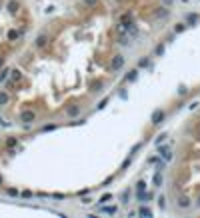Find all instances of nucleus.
<instances>
[{"label":"nucleus","instance_id":"1","mask_svg":"<svg viewBox=\"0 0 200 218\" xmlns=\"http://www.w3.org/2000/svg\"><path fill=\"white\" fill-rule=\"evenodd\" d=\"M124 56L122 54H116V56H112V60H110V68H112L114 72H118V70H122V66H124Z\"/></svg>","mask_w":200,"mask_h":218},{"label":"nucleus","instance_id":"2","mask_svg":"<svg viewBox=\"0 0 200 218\" xmlns=\"http://www.w3.org/2000/svg\"><path fill=\"white\" fill-rule=\"evenodd\" d=\"M158 148V154H160V158H162L164 162H170L174 158V154H172V150H170V146H162V144H160V146H156Z\"/></svg>","mask_w":200,"mask_h":218},{"label":"nucleus","instance_id":"3","mask_svg":"<svg viewBox=\"0 0 200 218\" xmlns=\"http://www.w3.org/2000/svg\"><path fill=\"white\" fill-rule=\"evenodd\" d=\"M20 120H22L24 124H30V122L36 120V112H34V110H24V112L20 114Z\"/></svg>","mask_w":200,"mask_h":218},{"label":"nucleus","instance_id":"4","mask_svg":"<svg viewBox=\"0 0 200 218\" xmlns=\"http://www.w3.org/2000/svg\"><path fill=\"white\" fill-rule=\"evenodd\" d=\"M164 118H166V112H164V110H154V112H152V118H150V120H152V124H160V122H162L164 120Z\"/></svg>","mask_w":200,"mask_h":218},{"label":"nucleus","instance_id":"5","mask_svg":"<svg viewBox=\"0 0 200 218\" xmlns=\"http://www.w3.org/2000/svg\"><path fill=\"white\" fill-rule=\"evenodd\" d=\"M136 78H138V68H132V70H128V72H126L124 82H134Z\"/></svg>","mask_w":200,"mask_h":218},{"label":"nucleus","instance_id":"6","mask_svg":"<svg viewBox=\"0 0 200 218\" xmlns=\"http://www.w3.org/2000/svg\"><path fill=\"white\" fill-rule=\"evenodd\" d=\"M162 172H160V170H156V174L154 176H152V184H154V188H160L162 186Z\"/></svg>","mask_w":200,"mask_h":218},{"label":"nucleus","instance_id":"7","mask_svg":"<svg viewBox=\"0 0 200 218\" xmlns=\"http://www.w3.org/2000/svg\"><path fill=\"white\" fill-rule=\"evenodd\" d=\"M148 162H150V164H154V166H156V170H160V172L164 170V162L160 160L158 156H150V160H148Z\"/></svg>","mask_w":200,"mask_h":218},{"label":"nucleus","instance_id":"8","mask_svg":"<svg viewBox=\"0 0 200 218\" xmlns=\"http://www.w3.org/2000/svg\"><path fill=\"white\" fill-rule=\"evenodd\" d=\"M102 86H104V82H102V80H92L90 82V92H100L102 90Z\"/></svg>","mask_w":200,"mask_h":218},{"label":"nucleus","instance_id":"9","mask_svg":"<svg viewBox=\"0 0 200 218\" xmlns=\"http://www.w3.org/2000/svg\"><path fill=\"white\" fill-rule=\"evenodd\" d=\"M176 204H178V208H190V198L188 196H180Z\"/></svg>","mask_w":200,"mask_h":218},{"label":"nucleus","instance_id":"10","mask_svg":"<svg viewBox=\"0 0 200 218\" xmlns=\"http://www.w3.org/2000/svg\"><path fill=\"white\" fill-rule=\"evenodd\" d=\"M46 40H48V38H46V34H40V36L36 38V42H34V44H36V48H42V46H46Z\"/></svg>","mask_w":200,"mask_h":218},{"label":"nucleus","instance_id":"11","mask_svg":"<svg viewBox=\"0 0 200 218\" xmlns=\"http://www.w3.org/2000/svg\"><path fill=\"white\" fill-rule=\"evenodd\" d=\"M166 138H168V134H166V132L158 134V136L154 138V146H160V144H164V140H166Z\"/></svg>","mask_w":200,"mask_h":218},{"label":"nucleus","instance_id":"12","mask_svg":"<svg viewBox=\"0 0 200 218\" xmlns=\"http://www.w3.org/2000/svg\"><path fill=\"white\" fill-rule=\"evenodd\" d=\"M128 22H132V14H130V12H126V14L120 16V24H128Z\"/></svg>","mask_w":200,"mask_h":218},{"label":"nucleus","instance_id":"13","mask_svg":"<svg viewBox=\"0 0 200 218\" xmlns=\"http://www.w3.org/2000/svg\"><path fill=\"white\" fill-rule=\"evenodd\" d=\"M166 14H168V10H166V8H164V6H162V8H158V10L154 12V16H156V18H164V16H166Z\"/></svg>","mask_w":200,"mask_h":218},{"label":"nucleus","instance_id":"14","mask_svg":"<svg viewBox=\"0 0 200 218\" xmlns=\"http://www.w3.org/2000/svg\"><path fill=\"white\" fill-rule=\"evenodd\" d=\"M162 54H164V42H160V44L154 48V56H162Z\"/></svg>","mask_w":200,"mask_h":218},{"label":"nucleus","instance_id":"15","mask_svg":"<svg viewBox=\"0 0 200 218\" xmlns=\"http://www.w3.org/2000/svg\"><path fill=\"white\" fill-rule=\"evenodd\" d=\"M196 18H198L196 14H188V16H186V26H192V24L196 22Z\"/></svg>","mask_w":200,"mask_h":218},{"label":"nucleus","instance_id":"16","mask_svg":"<svg viewBox=\"0 0 200 218\" xmlns=\"http://www.w3.org/2000/svg\"><path fill=\"white\" fill-rule=\"evenodd\" d=\"M78 114H80L78 106H70V108H68V116H78Z\"/></svg>","mask_w":200,"mask_h":218},{"label":"nucleus","instance_id":"17","mask_svg":"<svg viewBox=\"0 0 200 218\" xmlns=\"http://www.w3.org/2000/svg\"><path fill=\"white\" fill-rule=\"evenodd\" d=\"M8 100H10V96H8V94H6V92H0V106L8 104Z\"/></svg>","mask_w":200,"mask_h":218},{"label":"nucleus","instance_id":"18","mask_svg":"<svg viewBox=\"0 0 200 218\" xmlns=\"http://www.w3.org/2000/svg\"><path fill=\"white\" fill-rule=\"evenodd\" d=\"M16 144H18V140H16L14 136H10V138H6V146H8V148H14Z\"/></svg>","mask_w":200,"mask_h":218},{"label":"nucleus","instance_id":"19","mask_svg":"<svg viewBox=\"0 0 200 218\" xmlns=\"http://www.w3.org/2000/svg\"><path fill=\"white\" fill-rule=\"evenodd\" d=\"M138 214H140V216H152V212L148 210L146 206H140V208H138Z\"/></svg>","mask_w":200,"mask_h":218},{"label":"nucleus","instance_id":"20","mask_svg":"<svg viewBox=\"0 0 200 218\" xmlns=\"http://www.w3.org/2000/svg\"><path fill=\"white\" fill-rule=\"evenodd\" d=\"M8 10L16 12V10H18V2H16V0H10V2H8Z\"/></svg>","mask_w":200,"mask_h":218},{"label":"nucleus","instance_id":"21","mask_svg":"<svg viewBox=\"0 0 200 218\" xmlns=\"http://www.w3.org/2000/svg\"><path fill=\"white\" fill-rule=\"evenodd\" d=\"M18 36H20L18 30H10V32H8V40H16Z\"/></svg>","mask_w":200,"mask_h":218},{"label":"nucleus","instance_id":"22","mask_svg":"<svg viewBox=\"0 0 200 218\" xmlns=\"http://www.w3.org/2000/svg\"><path fill=\"white\" fill-rule=\"evenodd\" d=\"M148 64H150V58H148V56H144V58H142V60H140V62H138V66H140V68H146V66H148Z\"/></svg>","mask_w":200,"mask_h":218},{"label":"nucleus","instance_id":"23","mask_svg":"<svg viewBox=\"0 0 200 218\" xmlns=\"http://www.w3.org/2000/svg\"><path fill=\"white\" fill-rule=\"evenodd\" d=\"M158 206H160V210H166V198H164V196L158 198Z\"/></svg>","mask_w":200,"mask_h":218},{"label":"nucleus","instance_id":"24","mask_svg":"<svg viewBox=\"0 0 200 218\" xmlns=\"http://www.w3.org/2000/svg\"><path fill=\"white\" fill-rule=\"evenodd\" d=\"M102 212H106V214H114V212H116V206H104V208H102Z\"/></svg>","mask_w":200,"mask_h":218},{"label":"nucleus","instance_id":"25","mask_svg":"<svg viewBox=\"0 0 200 218\" xmlns=\"http://www.w3.org/2000/svg\"><path fill=\"white\" fill-rule=\"evenodd\" d=\"M144 190H146V184H144V182L140 180V182H138V186H136V192L140 194V192H144Z\"/></svg>","mask_w":200,"mask_h":218},{"label":"nucleus","instance_id":"26","mask_svg":"<svg viewBox=\"0 0 200 218\" xmlns=\"http://www.w3.org/2000/svg\"><path fill=\"white\" fill-rule=\"evenodd\" d=\"M54 128H58L56 124H46L44 128H42V132H50V130H54Z\"/></svg>","mask_w":200,"mask_h":218},{"label":"nucleus","instance_id":"27","mask_svg":"<svg viewBox=\"0 0 200 218\" xmlns=\"http://www.w3.org/2000/svg\"><path fill=\"white\" fill-rule=\"evenodd\" d=\"M184 28H186V24H182V22H180V24H176V28H174V32L178 34V32H182V30H184Z\"/></svg>","mask_w":200,"mask_h":218},{"label":"nucleus","instance_id":"28","mask_svg":"<svg viewBox=\"0 0 200 218\" xmlns=\"http://www.w3.org/2000/svg\"><path fill=\"white\" fill-rule=\"evenodd\" d=\"M20 70H12V80H20Z\"/></svg>","mask_w":200,"mask_h":218},{"label":"nucleus","instance_id":"29","mask_svg":"<svg viewBox=\"0 0 200 218\" xmlns=\"http://www.w3.org/2000/svg\"><path fill=\"white\" fill-rule=\"evenodd\" d=\"M128 194H130V192H128V190H126V192H124V194H122V196H120L122 204H126V202H128Z\"/></svg>","mask_w":200,"mask_h":218},{"label":"nucleus","instance_id":"30","mask_svg":"<svg viewBox=\"0 0 200 218\" xmlns=\"http://www.w3.org/2000/svg\"><path fill=\"white\" fill-rule=\"evenodd\" d=\"M110 198H112V194H104V196H102V198H100V204L108 202V200H110Z\"/></svg>","mask_w":200,"mask_h":218},{"label":"nucleus","instance_id":"31","mask_svg":"<svg viewBox=\"0 0 200 218\" xmlns=\"http://www.w3.org/2000/svg\"><path fill=\"white\" fill-rule=\"evenodd\" d=\"M84 4H86V6H96L98 0H84Z\"/></svg>","mask_w":200,"mask_h":218},{"label":"nucleus","instance_id":"32","mask_svg":"<svg viewBox=\"0 0 200 218\" xmlns=\"http://www.w3.org/2000/svg\"><path fill=\"white\" fill-rule=\"evenodd\" d=\"M106 104H108V98H104V100H102V102H100V104H98V106H96V108H98V110H102V108H104V106H106Z\"/></svg>","mask_w":200,"mask_h":218},{"label":"nucleus","instance_id":"33","mask_svg":"<svg viewBox=\"0 0 200 218\" xmlns=\"http://www.w3.org/2000/svg\"><path fill=\"white\" fill-rule=\"evenodd\" d=\"M6 192H8V194H10V196H16V194H18V190H14V188H8Z\"/></svg>","mask_w":200,"mask_h":218},{"label":"nucleus","instance_id":"34","mask_svg":"<svg viewBox=\"0 0 200 218\" xmlns=\"http://www.w3.org/2000/svg\"><path fill=\"white\" fill-rule=\"evenodd\" d=\"M164 4H172V0H164Z\"/></svg>","mask_w":200,"mask_h":218},{"label":"nucleus","instance_id":"35","mask_svg":"<svg viewBox=\"0 0 200 218\" xmlns=\"http://www.w3.org/2000/svg\"><path fill=\"white\" fill-rule=\"evenodd\" d=\"M196 206H200V196H198V202H196Z\"/></svg>","mask_w":200,"mask_h":218},{"label":"nucleus","instance_id":"36","mask_svg":"<svg viewBox=\"0 0 200 218\" xmlns=\"http://www.w3.org/2000/svg\"><path fill=\"white\" fill-rule=\"evenodd\" d=\"M2 64H4V60H2V58H0V66H2Z\"/></svg>","mask_w":200,"mask_h":218},{"label":"nucleus","instance_id":"37","mask_svg":"<svg viewBox=\"0 0 200 218\" xmlns=\"http://www.w3.org/2000/svg\"><path fill=\"white\" fill-rule=\"evenodd\" d=\"M0 184H2V178H0Z\"/></svg>","mask_w":200,"mask_h":218}]
</instances>
